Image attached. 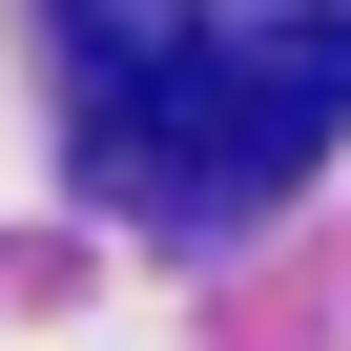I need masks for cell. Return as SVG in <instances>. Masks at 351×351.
<instances>
[{
	"mask_svg": "<svg viewBox=\"0 0 351 351\" xmlns=\"http://www.w3.org/2000/svg\"><path fill=\"white\" fill-rule=\"evenodd\" d=\"M83 165L165 228H248L351 124V0H62Z\"/></svg>",
	"mask_w": 351,
	"mask_h": 351,
	"instance_id": "obj_1",
	"label": "cell"
}]
</instances>
